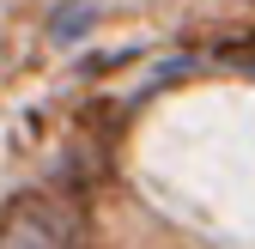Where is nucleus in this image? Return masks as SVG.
I'll list each match as a JSON object with an SVG mask.
<instances>
[{
  "instance_id": "nucleus-1",
  "label": "nucleus",
  "mask_w": 255,
  "mask_h": 249,
  "mask_svg": "<svg viewBox=\"0 0 255 249\" xmlns=\"http://www.w3.org/2000/svg\"><path fill=\"white\" fill-rule=\"evenodd\" d=\"M91 24H98V0H73V6H61V12L49 18V43L73 49V43L91 37Z\"/></svg>"
}]
</instances>
